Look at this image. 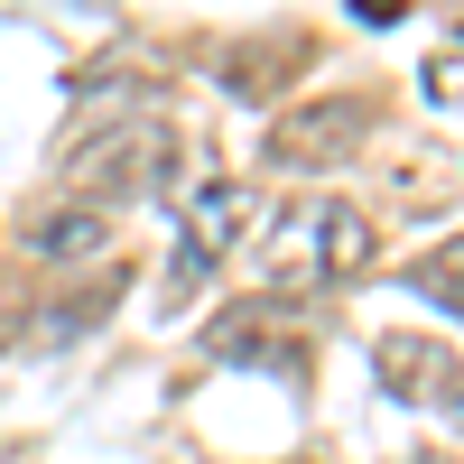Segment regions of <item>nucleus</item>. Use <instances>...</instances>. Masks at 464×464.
Listing matches in <instances>:
<instances>
[{
  "label": "nucleus",
  "mask_w": 464,
  "mask_h": 464,
  "mask_svg": "<svg viewBox=\"0 0 464 464\" xmlns=\"http://www.w3.org/2000/svg\"><path fill=\"white\" fill-rule=\"evenodd\" d=\"M455 47H464V37H455Z\"/></svg>",
  "instance_id": "12"
},
{
  "label": "nucleus",
  "mask_w": 464,
  "mask_h": 464,
  "mask_svg": "<svg viewBox=\"0 0 464 464\" xmlns=\"http://www.w3.org/2000/svg\"><path fill=\"white\" fill-rule=\"evenodd\" d=\"M177 232H186V279H205V269L223 260V251H242V232H251V196L232 177H205L196 196H186V214H177Z\"/></svg>",
  "instance_id": "5"
},
{
  "label": "nucleus",
  "mask_w": 464,
  "mask_h": 464,
  "mask_svg": "<svg viewBox=\"0 0 464 464\" xmlns=\"http://www.w3.org/2000/svg\"><path fill=\"white\" fill-rule=\"evenodd\" d=\"M455 428H464V391H455Z\"/></svg>",
  "instance_id": "11"
},
{
  "label": "nucleus",
  "mask_w": 464,
  "mask_h": 464,
  "mask_svg": "<svg viewBox=\"0 0 464 464\" xmlns=\"http://www.w3.org/2000/svg\"><path fill=\"white\" fill-rule=\"evenodd\" d=\"M400 279H409L418 297H428V306H446V316H464V232H455V242H437L428 260H409Z\"/></svg>",
  "instance_id": "8"
},
{
  "label": "nucleus",
  "mask_w": 464,
  "mask_h": 464,
  "mask_svg": "<svg viewBox=\"0 0 464 464\" xmlns=\"http://www.w3.org/2000/svg\"><path fill=\"white\" fill-rule=\"evenodd\" d=\"M362 140H372V102L334 93V102H297L288 121L269 130V159H279V168H343Z\"/></svg>",
  "instance_id": "3"
},
{
  "label": "nucleus",
  "mask_w": 464,
  "mask_h": 464,
  "mask_svg": "<svg viewBox=\"0 0 464 464\" xmlns=\"http://www.w3.org/2000/svg\"><path fill=\"white\" fill-rule=\"evenodd\" d=\"M102 242H111V232H102L93 205H74V214H37V223H28V251H47V260H93Z\"/></svg>",
  "instance_id": "7"
},
{
  "label": "nucleus",
  "mask_w": 464,
  "mask_h": 464,
  "mask_svg": "<svg viewBox=\"0 0 464 464\" xmlns=\"http://www.w3.org/2000/svg\"><path fill=\"white\" fill-rule=\"evenodd\" d=\"M74 196H111V205H130V196H168V177H177V121H159V111H130V121H102L84 149H74Z\"/></svg>",
  "instance_id": "2"
},
{
  "label": "nucleus",
  "mask_w": 464,
  "mask_h": 464,
  "mask_svg": "<svg viewBox=\"0 0 464 464\" xmlns=\"http://www.w3.org/2000/svg\"><path fill=\"white\" fill-rule=\"evenodd\" d=\"M19 325H28V306H19V288H0V353L19 343Z\"/></svg>",
  "instance_id": "9"
},
{
  "label": "nucleus",
  "mask_w": 464,
  "mask_h": 464,
  "mask_svg": "<svg viewBox=\"0 0 464 464\" xmlns=\"http://www.w3.org/2000/svg\"><path fill=\"white\" fill-rule=\"evenodd\" d=\"M372 372H381V391L409 400V409H428V400H455V391H464L455 343H437V334H381V343H372Z\"/></svg>",
  "instance_id": "4"
},
{
  "label": "nucleus",
  "mask_w": 464,
  "mask_h": 464,
  "mask_svg": "<svg viewBox=\"0 0 464 464\" xmlns=\"http://www.w3.org/2000/svg\"><path fill=\"white\" fill-rule=\"evenodd\" d=\"M381 251L372 214H353L343 196H297L279 223L260 232V279L269 288H306V279H362Z\"/></svg>",
  "instance_id": "1"
},
{
  "label": "nucleus",
  "mask_w": 464,
  "mask_h": 464,
  "mask_svg": "<svg viewBox=\"0 0 464 464\" xmlns=\"http://www.w3.org/2000/svg\"><path fill=\"white\" fill-rule=\"evenodd\" d=\"M353 19L362 28H391V19H409V0H353Z\"/></svg>",
  "instance_id": "10"
},
{
  "label": "nucleus",
  "mask_w": 464,
  "mask_h": 464,
  "mask_svg": "<svg viewBox=\"0 0 464 464\" xmlns=\"http://www.w3.org/2000/svg\"><path fill=\"white\" fill-rule=\"evenodd\" d=\"M214 362H251V372H306V334H288L269 306H232V316L214 325Z\"/></svg>",
  "instance_id": "6"
}]
</instances>
